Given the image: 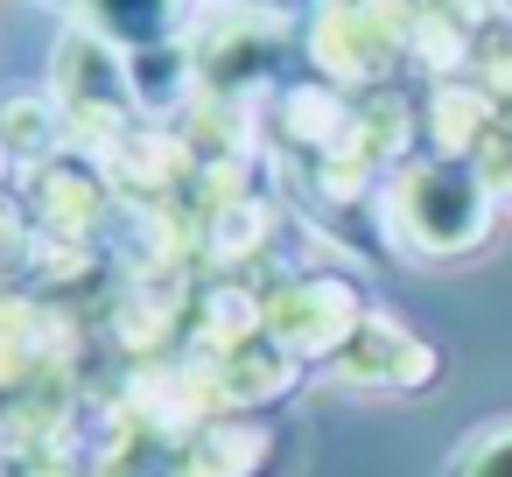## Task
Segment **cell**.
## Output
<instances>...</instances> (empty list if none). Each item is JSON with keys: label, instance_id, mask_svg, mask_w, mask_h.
Instances as JSON below:
<instances>
[{"label": "cell", "instance_id": "6da1fadb", "mask_svg": "<svg viewBox=\"0 0 512 477\" xmlns=\"http://www.w3.org/2000/svg\"><path fill=\"white\" fill-rule=\"evenodd\" d=\"M358 323H365L358 295L330 274H309V281H288L267 295V337L288 358H337L358 337Z\"/></svg>", "mask_w": 512, "mask_h": 477}, {"label": "cell", "instance_id": "7a4b0ae2", "mask_svg": "<svg viewBox=\"0 0 512 477\" xmlns=\"http://www.w3.org/2000/svg\"><path fill=\"white\" fill-rule=\"evenodd\" d=\"M393 225L421 253H463V246L484 239V197L456 169H414L393 190Z\"/></svg>", "mask_w": 512, "mask_h": 477}, {"label": "cell", "instance_id": "3957f363", "mask_svg": "<svg viewBox=\"0 0 512 477\" xmlns=\"http://www.w3.org/2000/svg\"><path fill=\"white\" fill-rule=\"evenodd\" d=\"M50 92H57V106H64L71 120H85V127H120V120L134 113V71H127V57H120L106 36H92V29L64 36Z\"/></svg>", "mask_w": 512, "mask_h": 477}, {"label": "cell", "instance_id": "277c9868", "mask_svg": "<svg viewBox=\"0 0 512 477\" xmlns=\"http://www.w3.org/2000/svg\"><path fill=\"white\" fill-rule=\"evenodd\" d=\"M428 365H435V358H428L393 316H365L358 337L337 351V372H344L351 386H421Z\"/></svg>", "mask_w": 512, "mask_h": 477}, {"label": "cell", "instance_id": "5b68a950", "mask_svg": "<svg viewBox=\"0 0 512 477\" xmlns=\"http://www.w3.org/2000/svg\"><path fill=\"white\" fill-rule=\"evenodd\" d=\"M295 386V358L260 330V337H246V344H225V358H218V372H211V393L225 400V407H260V400H281Z\"/></svg>", "mask_w": 512, "mask_h": 477}, {"label": "cell", "instance_id": "8992f818", "mask_svg": "<svg viewBox=\"0 0 512 477\" xmlns=\"http://www.w3.org/2000/svg\"><path fill=\"white\" fill-rule=\"evenodd\" d=\"M57 92H8L0 99V148L8 155H50L57 148Z\"/></svg>", "mask_w": 512, "mask_h": 477}, {"label": "cell", "instance_id": "52a82bcc", "mask_svg": "<svg viewBox=\"0 0 512 477\" xmlns=\"http://www.w3.org/2000/svg\"><path fill=\"white\" fill-rule=\"evenodd\" d=\"M260 456H267V435H253V428H204L190 442V470L183 477H253Z\"/></svg>", "mask_w": 512, "mask_h": 477}, {"label": "cell", "instance_id": "ba28073f", "mask_svg": "<svg viewBox=\"0 0 512 477\" xmlns=\"http://www.w3.org/2000/svg\"><path fill=\"white\" fill-rule=\"evenodd\" d=\"M449 477H512V421L477 428V435L449 456Z\"/></svg>", "mask_w": 512, "mask_h": 477}, {"label": "cell", "instance_id": "9c48e42d", "mask_svg": "<svg viewBox=\"0 0 512 477\" xmlns=\"http://www.w3.org/2000/svg\"><path fill=\"white\" fill-rule=\"evenodd\" d=\"M50 190H57V197H50V204H57L50 225H57V232H85V225H92V218H85V211H92V190H85L71 169H50Z\"/></svg>", "mask_w": 512, "mask_h": 477}, {"label": "cell", "instance_id": "30bf717a", "mask_svg": "<svg viewBox=\"0 0 512 477\" xmlns=\"http://www.w3.org/2000/svg\"><path fill=\"white\" fill-rule=\"evenodd\" d=\"M22 253H29L22 218H8V211H0V274H15V267H22Z\"/></svg>", "mask_w": 512, "mask_h": 477}, {"label": "cell", "instance_id": "8fae6325", "mask_svg": "<svg viewBox=\"0 0 512 477\" xmlns=\"http://www.w3.org/2000/svg\"><path fill=\"white\" fill-rule=\"evenodd\" d=\"M239 8H288V0H239Z\"/></svg>", "mask_w": 512, "mask_h": 477}, {"label": "cell", "instance_id": "7c38bea8", "mask_svg": "<svg viewBox=\"0 0 512 477\" xmlns=\"http://www.w3.org/2000/svg\"><path fill=\"white\" fill-rule=\"evenodd\" d=\"M0 176H8V148H0Z\"/></svg>", "mask_w": 512, "mask_h": 477}]
</instances>
